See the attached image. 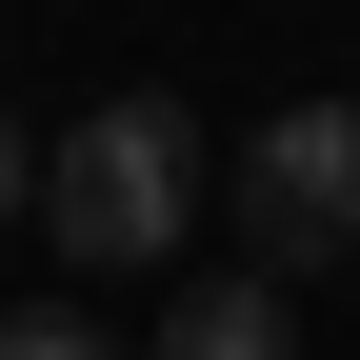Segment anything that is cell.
<instances>
[{
    "label": "cell",
    "instance_id": "cell-2",
    "mask_svg": "<svg viewBox=\"0 0 360 360\" xmlns=\"http://www.w3.org/2000/svg\"><path fill=\"white\" fill-rule=\"evenodd\" d=\"M240 220H260V281L281 260H360V101H281L240 141Z\"/></svg>",
    "mask_w": 360,
    "mask_h": 360
},
{
    "label": "cell",
    "instance_id": "cell-3",
    "mask_svg": "<svg viewBox=\"0 0 360 360\" xmlns=\"http://www.w3.org/2000/svg\"><path fill=\"white\" fill-rule=\"evenodd\" d=\"M160 360H300V300L260 281V260H220V281L160 300Z\"/></svg>",
    "mask_w": 360,
    "mask_h": 360
},
{
    "label": "cell",
    "instance_id": "cell-4",
    "mask_svg": "<svg viewBox=\"0 0 360 360\" xmlns=\"http://www.w3.org/2000/svg\"><path fill=\"white\" fill-rule=\"evenodd\" d=\"M0 360H120V340L80 321V300H20V321H0Z\"/></svg>",
    "mask_w": 360,
    "mask_h": 360
},
{
    "label": "cell",
    "instance_id": "cell-5",
    "mask_svg": "<svg viewBox=\"0 0 360 360\" xmlns=\"http://www.w3.org/2000/svg\"><path fill=\"white\" fill-rule=\"evenodd\" d=\"M20 200H40V160H20V120H0V220H20Z\"/></svg>",
    "mask_w": 360,
    "mask_h": 360
},
{
    "label": "cell",
    "instance_id": "cell-1",
    "mask_svg": "<svg viewBox=\"0 0 360 360\" xmlns=\"http://www.w3.org/2000/svg\"><path fill=\"white\" fill-rule=\"evenodd\" d=\"M40 220H60V260H180V220H200V120L180 101H80V141L40 160Z\"/></svg>",
    "mask_w": 360,
    "mask_h": 360
}]
</instances>
